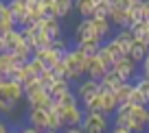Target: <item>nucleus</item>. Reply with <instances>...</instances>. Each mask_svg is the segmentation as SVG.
<instances>
[{
  "label": "nucleus",
  "instance_id": "obj_1",
  "mask_svg": "<svg viewBox=\"0 0 149 133\" xmlns=\"http://www.w3.org/2000/svg\"><path fill=\"white\" fill-rule=\"evenodd\" d=\"M61 61H64L66 65V76H68L70 83H77L79 79L86 76V61H88V57L84 55V52H79L74 46H70L68 50L61 55Z\"/></svg>",
  "mask_w": 149,
  "mask_h": 133
},
{
  "label": "nucleus",
  "instance_id": "obj_2",
  "mask_svg": "<svg viewBox=\"0 0 149 133\" xmlns=\"http://www.w3.org/2000/svg\"><path fill=\"white\" fill-rule=\"evenodd\" d=\"M110 116L99 114V111H84V120H81V129L84 133H107L110 127Z\"/></svg>",
  "mask_w": 149,
  "mask_h": 133
},
{
  "label": "nucleus",
  "instance_id": "obj_3",
  "mask_svg": "<svg viewBox=\"0 0 149 133\" xmlns=\"http://www.w3.org/2000/svg\"><path fill=\"white\" fill-rule=\"evenodd\" d=\"M20 101H24V87L11 79H5L0 85V103H9V105L18 107Z\"/></svg>",
  "mask_w": 149,
  "mask_h": 133
},
{
  "label": "nucleus",
  "instance_id": "obj_4",
  "mask_svg": "<svg viewBox=\"0 0 149 133\" xmlns=\"http://www.w3.org/2000/svg\"><path fill=\"white\" fill-rule=\"evenodd\" d=\"M112 70H114V72H116L123 81H134V79L138 76V63H136V61H132L127 55L114 61Z\"/></svg>",
  "mask_w": 149,
  "mask_h": 133
},
{
  "label": "nucleus",
  "instance_id": "obj_5",
  "mask_svg": "<svg viewBox=\"0 0 149 133\" xmlns=\"http://www.w3.org/2000/svg\"><path fill=\"white\" fill-rule=\"evenodd\" d=\"M72 92L77 94V98H79V105H81V103L88 101L90 96H94L97 92H101V87H99V81L84 76V79H79V81L74 83V90H72Z\"/></svg>",
  "mask_w": 149,
  "mask_h": 133
},
{
  "label": "nucleus",
  "instance_id": "obj_6",
  "mask_svg": "<svg viewBox=\"0 0 149 133\" xmlns=\"http://www.w3.org/2000/svg\"><path fill=\"white\" fill-rule=\"evenodd\" d=\"M31 57H35V59L42 63L44 70H53V68L57 65V61L61 59V55H59V52H55L51 46H46V48H35Z\"/></svg>",
  "mask_w": 149,
  "mask_h": 133
},
{
  "label": "nucleus",
  "instance_id": "obj_7",
  "mask_svg": "<svg viewBox=\"0 0 149 133\" xmlns=\"http://www.w3.org/2000/svg\"><path fill=\"white\" fill-rule=\"evenodd\" d=\"M26 122L31 124V127H35L40 133L46 131V129H48V111L42 109V107H29Z\"/></svg>",
  "mask_w": 149,
  "mask_h": 133
},
{
  "label": "nucleus",
  "instance_id": "obj_8",
  "mask_svg": "<svg viewBox=\"0 0 149 133\" xmlns=\"http://www.w3.org/2000/svg\"><path fill=\"white\" fill-rule=\"evenodd\" d=\"M59 114H61L64 127H81V120H84V109H81V105H77V107H59Z\"/></svg>",
  "mask_w": 149,
  "mask_h": 133
},
{
  "label": "nucleus",
  "instance_id": "obj_9",
  "mask_svg": "<svg viewBox=\"0 0 149 133\" xmlns=\"http://www.w3.org/2000/svg\"><path fill=\"white\" fill-rule=\"evenodd\" d=\"M74 41H79V39H97V33H94V24H92V18H81V22L74 26Z\"/></svg>",
  "mask_w": 149,
  "mask_h": 133
},
{
  "label": "nucleus",
  "instance_id": "obj_10",
  "mask_svg": "<svg viewBox=\"0 0 149 133\" xmlns=\"http://www.w3.org/2000/svg\"><path fill=\"white\" fill-rule=\"evenodd\" d=\"M107 72V68L101 63V59H99L97 55L88 57V61H86V76L88 79H94V81H101V76Z\"/></svg>",
  "mask_w": 149,
  "mask_h": 133
},
{
  "label": "nucleus",
  "instance_id": "obj_11",
  "mask_svg": "<svg viewBox=\"0 0 149 133\" xmlns=\"http://www.w3.org/2000/svg\"><path fill=\"white\" fill-rule=\"evenodd\" d=\"M92 24H94V33H97V39L101 41H105V39H110L112 35H114V26L110 24V20H105V18H92Z\"/></svg>",
  "mask_w": 149,
  "mask_h": 133
},
{
  "label": "nucleus",
  "instance_id": "obj_12",
  "mask_svg": "<svg viewBox=\"0 0 149 133\" xmlns=\"http://www.w3.org/2000/svg\"><path fill=\"white\" fill-rule=\"evenodd\" d=\"M7 5H9V11H11V18H13V24L15 26H22L24 18H26V2H22V0H7Z\"/></svg>",
  "mask_w": 149,
  "mask_h": 133
},
{
  "label": "nucleus",
  "instance_id": "obj_13",
  "mask_svg": "<svg viewBox=\"0 0 149 133\" xmlns=\"http://www.w3.org/2000/svg\"><path fill=\"white\" fill-rule=\"evenodd\" d=\"M70 90H72V83H70L68 79H55V81H53V85L48 87V94H51V98L57 103L66 92H70Z\"/></svg>",
  "mask_w": 149,
  "mask_h": 133
},
{
  "label": "nucleus",
  "instance_id": "obj_14",
  "mask_svg": "<svg viewBox=\"0 0 149 133\" xmlns=\"http://www.w3.org/2000/svg\"><path fill=\"white\" fill-rule=\"evenodd\" d=\"M107 20H110L112 26H116V28H121V26H130V24H127V11H125V9H121V7H116V5H110V11H107Z\"/></svg>",
  "mask_w": 149,
  "mask_h": 133
},
{
  "label": "nucleus",
  "instance_id": "obj_15",
  "mask_svg": "<svg viewBox=\"0 0 149 133\" xmlns=\"http://www.w3.org/2000/svg\"><path fill=\"white\" fill-rule=\"evenodd\" d=\"M121 83H123V79L118 76L114 70H107V72L101 76V81H99V87H101L103 92H114Z\"/></svg>",
  "mask_w": 149,
  "mask_h": 133
},
{
  "label": "nucleus",
  "instance_id": "obj_16",
  "mask_svg": "<svg viewBox=\"0 0 149 133\" xmlns=\"http://www.w3.org/2000/svg\"><path fill=\"white\" fill-rule=\"evenodd\" d=\"M147 52H149V46L145 44V41H140V39H134V44L127 48V57H130L132 61H136V63H140Z\"/></svg>",
  "mask_w": 149,
  "mask_h": 133
},
{
  "label": "nucleus",
  "instance_id": "obj_17",
  "mask_svg": "<svg viewBox=\"0 0 149 133\" xmlns=\"http://www.w3.org/2000/svg\"><path fill=\"white\" fill-rule=\"evenodd\" d=\"M22 33H20V28L18 26H13V28H9V31L5 33V37H2V44H5V50H13L18 44H22Z\"/></svg>",
  "mask_w": 149,
  "mask_h": 133
},
{
  "label": "nucleus",
  "instance_id": "obj_18",
  "mask_svg": "<svg viewBox=\"0 0 149 133\" xmlns=\"http://www.w3.org/2000/svg\"><path fill=\"white\" fill-rule=\"evenodd\" d=\"M112 37H114V39H116L118 44H121V46L125 48V50H127V48L132 46V44H134V39H136L130 26H121V28H116V33H114Z\"/></svg>",
  "mask_w": 149,
  "mask_h": 133
},
{
  "label": "nucleus",
  "instance_id": "obj_19",
  "mask_svg": "<svg viewBox=\"0 0 149 133\" xmlns=\"http://www.w3.org/2000/svg\"><path fill=\"white\" fill-rule=\"evenodd\" d=\"M15 65H20V63H15L13 52H11V50H5L2 55H0V76L7 79V74H9L11 68H15Z\"/></svg>",
  "mask_w": 149,
  "mask_h": 133
},
{
  "label": "nucleus",
  "instance_id": "obj_20",
  "mask_svg": "<svg viewBox=\"0 0 149 133\" xmlns=\"http://www.w3.org/2000/svg\"><path fill=\"white\" fill-rule=\"evenodd\" d=\"M97 7L94 0H72V9L81 15V18H92V11Z\"/></svg>",
  "mask_w": 149,
  "mask_h": 133
},
{
  "label": "nucleus",
  "instance_id": "obj_21",
  "mask_svg": "<svg viewBox=\"0 0 149 133\" xmlns=\"http://www.w3.org/2000/svg\"><path fill=\"white\" fill-rule=\"evenodd\" d=\"M99 46H101V41H94V39H79V41H74V48H77L79 52H84L86 57L97 55Z\"/></svg>",
  "mask_w": 149,
  "mask_h": 133
},
{
  "label": "nucleus",
  "instance_id": "obj_22",
  "mask_svg": "<svg viewBox=\"0 0 149 133\" xmlns=\"http://www.w3.org/2000/svg\"><path fill=\"white\" fill-rule=\"evenodd\" d=\"M103 46H105V50L110 52L112 57H114V61H116V59H121V57H125V55H127V50H125V48L121 46V44H118L116 39H114V37H110V39H105V41H103Z\"/></svg>",
  "mask_w": 149,
  "mask_h": 133
},
{
  "label": "nucleus",
  "instance_id": "obj_23",
  "mask_svg": "<svg viewBox=\"0 0 149 133\" xmlns=\"http://www.w3.org/2000/svg\"><path fill=\"white\" fill-rule=\"evenodd\" d=\"M101 103H103V114L105 116H112V111L118 107V101L114 96V92H103L101 90Z\"/></svg>",
  "mask_w": 149,
  "mask_h": 133
},
{
  "label": "nucleus",
  "instance_id": "obj_24",
  "mask_svg": "<svg viewBox=\"0 0 149 133\" xmlns=\"http://www.w3.org/2000/svg\"><path fill=\"white\" fill-rule=\"evenodd\" d=\"M132 90H134V81H123L121 85H118L116 90H114V96H116L118 105H121V103H127V101H130Z\"/></svg>",
  "mask_w": 149,
  "mask_h": 133
},
{
  "label": "nucleus",
  "instance_id": "obj_25",
  "mask_svg": "<svg viewBox=\"0 0 149 133\" xmlns=\"http://www.w3.org/2000/svg\"><path fill=\"white\" fill-rule=\"evenodd\" d=\"M81 109H84V111H99V114H103L101 92H97L94 96H90L88 101H84V103H81Z\"/></svg>",
  "mask_w": 149,
  "mask_h": 133
},
{
  "label": "nucleus",
  "instance_id": "obj_26",
  "mask_svg": "<svg viewBox=\"0 0 149 133\" xmlns=\"http://www.w3.org/2000/svg\"><path fill=\"white\" fill-rule=\"evenodd\" d=\"M48 129L53 131H64V122H61V114H59V107H53L48 111Z\"/></svg>",
  "mask_w": 149,
  "mask_h": 133
},
{
  "label": "nucleus",
  "instance_id": "obj_27",
  "mask_svg": "<svg viewBox=\"0 0 149 133\" xmlns=\"http://www.w3.org/2000/svg\"><path fill=\"white\" fill-rule=\"evenodd\" d=\"M55 11H57V18L64 20L70 15L72 11V0H55Z\"/></svg>",
  "mask_w": 149,
  "mask_h": 133
},
{
  "label": "nucleus",
  "instance_id": "obj_28",
  "mask_svg": "<svg viewBox=\"0 0 149 133\" xmlns=\"http://www.w3.org/2000/svg\"><path fill=\"white\" fill-rule=\"evenodd\" d=\"M48 44H51V37L46 35V31L35 28V37H33V50H35V48H46Z\"/></svg>",
  "mask_w": 149,
  "mask_h": 133
},
{
  "label": "nucleus",
  "instance_id": "obj_29",
  "mask_svg": "<svg viewBox=\"0 0 149 133\" xmlns=\"http://www.w3.org/2000/svg\"><path fill=\"white\" fill-rule=\"evenodd\" d=\"M130 105H134V107H147L149 105V101H147V96H145L143 92H138V90H132V94H130Z\"/></svg>",
  "mask_w": 149,
  "mask_h": 133
},
{
  "label": "nucleus",
  "instance_id": "obj_30",
  "mask_svg": "<svg viewBox=\"0 0 149 133\" xmlns=\"http://www.w3.org/2000/svg\"><path fill=\"white\" fill-rule=\"evenodd\" d=\"M0 22L5 24V26H15L13 18H11V11H9V5H7V0H0Z\"/></svg>",
  "mask_w": 149,
  "mask_h": 133
},
{
  "label": "nucleus",
  "instance_id": "obj_31",
  "mask_svg": "<svg viewBox=\"0 0 149 133\" xmlns=\"http://www.w3.org/2000/svg\"><path fill=\"white\" fill-rule=\"evenodd\" d=\"M57 105H59V107H77V105H79V98H77V94L70 90V92H66L64 96L57 101Z\"/></svg>",
  "mask_w": 149,
  "mask_h": 133
},
{
  "label": "nucleus",
  "instance_id": "obj_32",
  "mask_svg": "<svg viewBox=\"0 0 149 133\" xmlns=\"http://www.w3.org/2000/svg\"><path fill=\"white\" fill-rule=\"evenodd\" d=\"M97 57H99V59H101V63L105 65L107 70H112V65H114V57H112L110 52L105 50V46H103V44H101V46H99V50H97Z\"/></svg>",
  "mask_w": 149,
  "mask_h": 133
},
{
  "label": "nucleus",
  "instance_id": "obj_33",
  "mask_svg": "<svg viewBox=\"0 0 149 133\" xmlns=\"http://www.w3.org/2000/svg\"><path fill=\"white\" fill-rule=\"evenodd\" d=\"M53 81H55V76H53L51 70H42V72L37 74V83H40V85H42L46 92H48V87L53 85Z\"/></svg>",
  "mask_w": 149,
  "mask_h": 133
},
{
  "label": "nucleus",
  "instance_id": "obj_34",
  "mask_svg": "<svg viewBox=\"0 0 149 133\" xmlns=\"http://www.w3.org/2000/svg\"><path fill=\"white\" fill-rule=\"evenodd\" d=\"M48 46H51V48H53L55 52L64 55V52H66V50L70 48V44H68V41L64 39V37H55V39H51V44H48Z\"/></svg>",
  "mask_w": 149,
  "mask_h": 133
},
{
  "label": "nucleus",
  "instance_id": "obj_35",
  "mask_svg": "<svg viewBox=\"0 0 149 133\" xmlns=\"http://www.w3.org/2000/svg\"><path fill=\"white\" fill-rule=\"evenodd\" d=\"M51 72H53V76H55V79H68V76H66L68 72H66V65H64V61H61V59L57 61V65L51 70Z\"/></svg>",
  "mask_w": 149,
  "mask_h": 133
},
{
  "label": "nucleus",
  "instance_id": "obj_36",
  "mask_svg": "<svg viewBox=\"0 0 149 133\" xmlns=\"http://www.w3.org/2000/svg\"><path fill=\"white\" fill-rule=\"evenodd\" d=\"M138 7H140V15H143V20L149 22V0H138Z\"/></svg>",
  "mask_w": 149,
  "mask_h": 133
},
{
  "label": "nucleus",
  "instance_id": "obj_37",
  "mask_svg": "<svg viewBox=\"0 0 149 133\" xmlns=\"http://www.w3.org/2000/svg\"><path fill=\"white\" fill-rule=\"evenodd\" d=\"M140 74H143V76H147L149 79V52H147V55H145V59L143 61H140Z\"/></svg>",
  "mask_w": 149,
  "mask_h": 133
},
{
  "label": "nucleus",
  "instance_id": "obj_38",
  "mask_svg": "<svg viewBox=\"0 0 149 133\" xmlns=\"http://www.w3.org/2000/svg\"><path fill=\"white\" fill-rule=\"evenodd\" d=\"M107 133H132V131H130V129H125V127H116V124H112Z\"/></svg>",
  "mask_w": 149,
  "mask_h": 133
},
{
  "label": "nucleus",
  "instance_id": "obj_39",
  "mask_svg": "<svg viewBox=\"0 0 149 133\" xmlns=\"http://www.w3.org/2000/svg\"><path fill=\"white\" fill-rule=\"evenodd\" d=\"M64 133H84L81 127H64Z\"/></svg>",
  "mask_w": 149,
  "mask_h": 133
},
{
  "label": "nucleus",
  "instance_id": "obj_40",
  "mask_svg": "<svg viewBox=\"0 0 149 133\" xmlns=\"http://www.w3.org/2000/svg\"><path fill=\"white\" fill-rule=\"evenodd\" d=\"M0 133H9V124L5 122V118L0 116Z\"/></svg>",
  "mask_w": 149,
  "mask_h": 133
},
{
  "label": "nucleus",
  "instance_id": "obj_41",
  "mask_svg": "<svg viewBox=\"0 0 149 133\" xmlns=\"http://www.w3.org/2000/svg\"><path fill=\"white\" fill-rule=\"evenodd\" d=\"M20 133H40V131H37L35 127H31V124H26L24 129H20Z\"/></svg>",
  "mask_w": 149,
  "mask_h": 133
},
{
  "label": "nucleus",
  "instance_id": "obj_42",
  "mask_svg": "<svg viewBox=\"0 0 149 133\" xmlns=\"http://www.w3.org/2000/svg\"><path fill=\"white\" fill-rule=\"evenodd\" d=\"M9 28H13V26H5V24L0 22V39H2V37H5V33L9 31Z\"/></svg>",
  "mask_w": 149,
  "mask_h": 133
},
{
  "label": "nucleus",
  "instance_id": "obj_43",
  "mask_svg": "<svg viewBox=\"0 0 149 133\" xmlns=\"http://www.w3.org/2000/svg\"><path fill=\"white\" fill-rule=\"evenodd\" d=\"M5 52V44H2V39H0V55Z\"/></svg>",
  "mask_w": 149,
  "mask_h": 133
},
{
  "label": "nucleus",
  "instance_id": "obj_44",
  "mask_svg": "<svg viewBox=\"0 0 149 133\" xmlns=\"http://www.w3.org/2000/svg\"><path fill=\"white\" fill-rule=\"evenodd\" d=\"M42 133H59V131H53V129H46V131H42Z\"/></svg>",
  "mask_w": 149,
  "mask_h": 133
},
{
  "label": "nucleus",
  "instance_id": "obj_45",
  "mask_svg": "<svg viewBox=\"0 0 149 133\" xmlns=\"http://www.w3.org/2000/svg\"><path fill=\"white\" fill-rule=\"evenodd\" d=\"M22 2H26V7H29V2H33V0H22Z\"/></svg>",
  "mask_w": 149,
  "mask_h": 133
},
{
  "label": "nucleus",
  "instance_id": "obj_46",
  "mask_svg": "<svg viewBox=\"0 0 149 133\" xmlns=\"http://www.w3.org/2000/svg\"><path fill=\"white\" fill-rule=\"evenodd\" d=\"M9 133H20V131H11V129H9Z\"/></svg>",
  "mask_w": 149,
  "mask_h": 133
},
{
  "label": "nucleus",
  "instance_id": "obj_47",
  "mask_svg": "<svg viewBox=\"0 0 149 133\" xmlns=\"http://www.w3.org/2000/svg\"><path fill=\"white\" fill-rule=\"evenodd\" d=\"M2 81H5V79H2V76H0V85H2Z\"/></svg>",
  "mask_w": 149,
  "mask_h": 133
},
{
  "label": "nucleus",
  "instance_id": "obj_48",
  "mask_svg": "<svg viewBox=\"0 0 149 133\" xmlns=\"http://www.w3.org/2000/svg\"><path fill=\"white\" fill-rule=\"evenodd\" d=\"M147 101H149V92H147Z\"/></svg>",
  "mask_w": 149,
  "mask_h": 133
},
{
  "label": "nucleus",
  "instance_id": "obj_49",
  "mask_svg": "<svg viewBox=\"0 0 149 133\" xmlns=\"http://www.w3.org/2000/svg\"><path fill=\"white\" fill-rule=\"evenodd\" d=\"M145 133H149V127H147V131H145Z\"/></svg>",
  "mask_w": 149,
  "mask_h": 133
},
{
  "label": "nucleus",
  "instance_id": "obj_50",
  "mask_svg": "<svg viewBox=\"0 0 149 133\" xmlns=\"http://www.w3.org/2000/svg\"><path fill=\"white\" fill-rule=\"evenodd\" d=\"M94 2H101V0H94Z\"/></svg>",
  "mask_w": 149,
  "mask_h": 133
},
{
  "label": "nucleus",
  "instance_id": "obj_51",
  "mask_svg": "<svg viewBox=\"0 0 149 133\" xmlns=\"http://www.w3.org/2000/svg\"><path fill=\"white\" fill-rule=\"evenodd\" d=\"M110 2H114V0H110Z\"/></svg>",
  "mask_w": 149,
  "mask_h": 133
}]
</instances>
